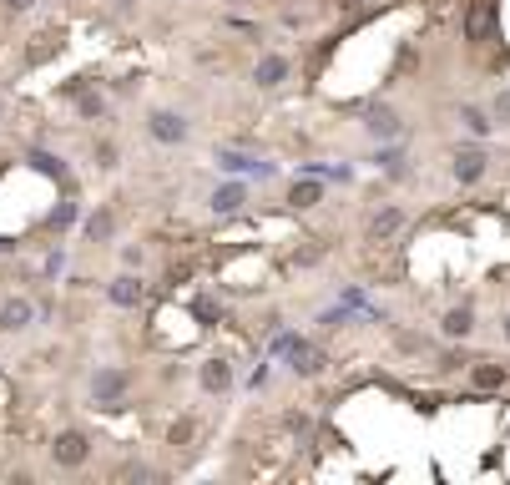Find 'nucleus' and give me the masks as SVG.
<instances>
[{
  "label": "nucleus",
  "instance_id": "nucleus-12",
  "mask_svg": "<svg viewBox=\"0 0 510 485\" xmlns=\"http://www.w3.org/2000/svg\"><path fill=\"white\" fill-rule=\"evenodd\" d=\"M238 202H243V192H238V187H228V192L217 197V207H238Z\"/></svg>",
  "mask_w": 510,
  "mask_h": 485
},
{
  "label": "nucleus",
  "instance_id": "nucleus-7",
  "mask_svg": "<svg viewBox=\"0 0 510 485\" xmlns=\"http://www.w3.org/2000/svg\"><path fill=\"white\" fill-rule=\"evenodd\" d=\"M444 329H449V334H470V313H449Z\"/></svg>",
  "mask_w": 510,
  "mask_h": 485
},
{
  "label": "nucleus",
  "instance_id": "nucleus-3",
  "mask_svg": "<svg viewBox=\"0 0 510 485\" xmlns=\"http://www.w3.org/2000/svg\"><path fill=\"white\" fill-rule=\"evenodd\" d=\"M480 167H485V157H480V152H460V157H455V172H460L465 182L480 177Z\"/></svg>",
  "mask_w": 510,
  "mask_h": 485
},
{
  "label": "nucleus",
  "instance_id": "nucleus-6",
  "mask_svg": "<svg viewBox=\"0 0 510 485\" xmlns=\"http://www.w3.org/2000/svg\"><path fill=\"white\" fill-rule=\"evenodd\" d=\"M278 76H283V61H278V56H268V61L258 66V81H263V86H273Z\"/></svg>",
  "mask_w": 510,
  "mask_h": 485
},
{
  "label": "nucleus",
  "instance_id": "nucleus-8",
  "mask_svg": "<svg viewBox=\"0 0 510 485\" xmlns=\"http://www.w3.org/2000/svg\"><path fill=\"white\" fill-rule=\"evenodd\" d=\"M96 390H101V395H122V374H101Z\"/></svg>",
  "mask_w": 510,
  "mask_h": 485
},
{
  "label": "nucleus",
  "instance_id": "nucleus-9",
  "mask_svg": "<svg viewBox=\"0 0 510 485\" xmlns=\"http://www.w3.org/2000/svg\"><path fill=\"white\" fill-rule=\"evenodd\" d=\"M475 380H480V385H485V390H495V385H500V380H505V369H475Z\"/></svg>",
  "mask_w": 510,
  "mask_h": 485
},
{
  "label": "nucleus",
  "instance_id": "nucleus-13",
  "mask_svg": "<svg viewBox=\"0 0 510 485\" xmlns=\"http://www.w3.org/2000/svg\"><path fill=\"white\" fill-rule=\"evenodd\" d=\"M465 127H470V132H485V127H490V122H485V117H480V112H465Z\"/></svg>",
  "mask_w": 510,
  "mask_h": 485
},
{
  "label": "nucleus",
  "instance_id": "nucleus-14",
  "mask_svg": "<svg viewBox=\"0 0 510 485\" xmlns=\"http://www.w3.org/2000/svg\"><path fill=\"white\" fill-rule=\"evenodd\" d=\"M11 6H21V11H26V6H31V0H11Z\"/></svg>",
  "mask_w": 510,
  "mask_h": 485
},
{
  "label": "nucleus",
  "instance_id": "nucleus-5",
  "mask_svg": "<svg viewBox=\"0 0 510 485\" xmlns=\"http://www.w3.org/2000/svg\"><path fill=\"white\" fill-rule=\"evenodd\" d=\"M152 122H157L152 132H157V137H167V142H172V137H182V122H177V117H152Z\"/></svg>",
  "mask_w": 510,
  "mask_h": 485
},
{
  "label": "nucleus",
  "instance_id": "nucleus-11",
  "mask_svg": "<svg viewBox=\"0 0 510 485\" xmlns=\"http://www.w3.org/2000/svg\"><path fill=\"white\" fill-rule=\"evenodd\" d=\"M86 228H91V238H101V233H111V218H106V212H101V218H91Z\"/></svg>",
  "mask_w": 510,
  "mask_h": 485
},
{
  "label": "nucleus",
  "instance_id": "nucleus-10",
  "mask_svg": "<svg viewBox=\"0 0 510 485\" xmlns=\"http://www.w3.org/2000/svg\"><path fill=\"white\" fill-rule=\"evenodd\" d=\"M207 385H212V390H222V385H228V369L212 364V369H207Z\"/></svg>",
  "mask_w": 510,
  "mask_h": 485
},
{
  "label": "nucleus",
  "instance_id": "nucleus-4",
  "mask_svg": "<svg viewBox=\"0 0 510 485\" xmlns=\"http://www.w3.org/2000/svg\"><path fill=\"white\" fill-rule=\"evenodd\" d=\"M111 298H117V303H137V298H142V288H137L132 278H117V288H111Z\"/></svg>",
  "mask_w": 510,
  "mask_h": 485
},
{
  "label": "nucleus",
  "instance_id": "nucleus-2",
  "mask_svg": "<svg viewBox=\"0 0 510 485\" xmlns=\"http://www.w3.org/2000/svg\"><path fill=\"white\" fill-rule=\"evenodd\" d=\"M56 460H61V465H81L86 460V440L81 435H61V440H56Z\"/></svg>",
  "mask_w": 510,
  "mask_h": 485
},
{
  "label": "nucleus",
  "instance_id": "nucleus-1",
  "mask_svg": "<svg viewBox=\"0 0 510 485\" xmlns=\"http://www.w3.org/2000/svg\"><path fill=\"white\" fill-rule=\"evenodd\" d=\"M490 21H495V6H490V0H470V16H465L470 41H485V36H490Z\"/></svg>",
  "mask_w": 510,
  "mask_h": 485
}]
</instances>
